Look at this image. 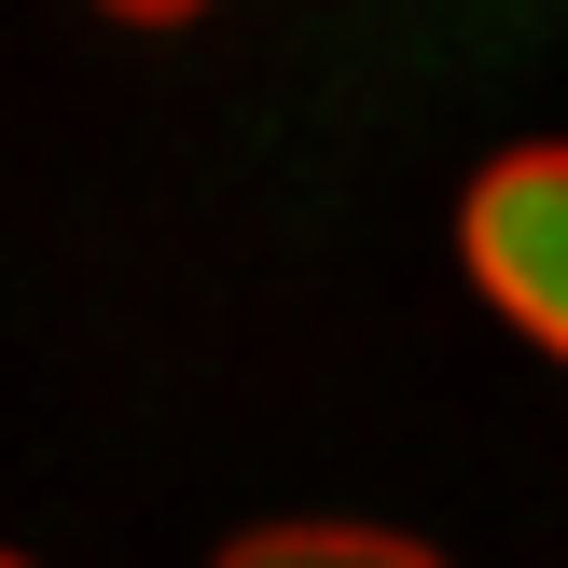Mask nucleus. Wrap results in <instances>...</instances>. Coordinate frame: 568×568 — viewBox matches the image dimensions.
<instances>
[{
    "instance_id": "3",
    "label": "nucleus",
    "mask_w": 568,
    "mask_h": 568,
    "mask_svg": "<svg viewBox=\"0 0 568 568\" xmlns=\"http://www.w3.org/2000/svg\"><path fill=\"white\" fill-rule=\"evenodd\" d=\"M98 14H125V28H181V14H209V0H98Z\"/></svg>"
},
{
    "instance_id": "4",
    "label": "nucleus",
    "mask_w": 568,
    "mask_h": 568,
    "mask_svg": "<svg viewBox=\"0 0 568 568\" xmlns=\"http://www.w3.org/2000/svg\"><path fill=\"white\" fill-rule=\"evenodd\" d=\"M0 568H14V555H0Z\"/></svg>"
},
{
    "instance_id": "1",
    "label": "nucleus",
    "mask_w": 568,
    "mask_h": 568,
    "mask_svg": "<svg viewBox=\"0 0 568 568\" xmlns=\"http://www.w3.org/2000/svg\"><path fill=\"white\" fill-rule=\"evenodd\" d=\"M458 264L527 347L568 361V139H527L458 194Z\"/></svg>"
},
{
    "instance_id": "2",
    "label": "nucleus",
    "mask_w": 568,
    "mask_h": 568,
    "mask_svg": "<svg viewBox=\"0 0 568 568\" xmlns=\"http://www.w3.org/2000/svg\"><path fill=\"white\" fill-rule=\"evenodd\" d=\"M209 568H444L430 541L403 527H333V514H292V527H236Z\"/></svg>"
}]
</instances>
